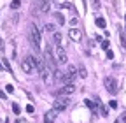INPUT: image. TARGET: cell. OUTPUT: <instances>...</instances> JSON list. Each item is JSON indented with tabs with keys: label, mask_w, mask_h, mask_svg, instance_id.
I'll return each mask as SVG.
<instances>
[{
	"label": "cell",
	"mask_w": 126,
	"mask_h": 123,
	"mask_svg": "<svg viewBox=\"0 0 126 123\" xmlns=\"http://www.w3.org/2000/svg\"><path fill=\"white\" fill-rule=\"evenodd\" d=\"M30 44H32L35 53L40 51V32L35 23H30Z\"/></svg>",
	"instance_id": "6da1fadb"
},
{
	"label": "cell",
	"mask_w": 126,
	"mask_h": 123,
	"mask_svg": "<svg viewBox=\"0 0 126 123\" xmlns=\"http://www.w3.org/2000/svg\"><path fill=\"white\" fill-rule=\"evenodd\" d=\"M21 67H23V72H26V74H33L35 72V62H33V56H26V58L21 62Z\"/></svg>",
	"instance_id": "7a4b0ae2"
},
{
	"label": "cell",
	"mask_w": 126,
	"mask_h": 123,
	"mask_svg": "<svg viewBox=\"0 0 126 123\" xmlns=\"http://www.w3.org/2000/svg\"><path fill=\"white\" fill-rule=\"evenodd\" d=\"M46 63H47V67L51 70H56V58H54V55H53V49H51V46H46Z\"/></svg>",
	"instance_id": "3957f363"
},
{
	"label": "cell",
	"mask_w": 126,
	"mask_h": 123,
	"mask_svg": "<svg viewBox=\"0 0 126 123\" xmlns=\"http://www.w3.org/2000/svg\"><path fill=\"white\" fill-rule=\"evenodd\" d=\"M54 58H56L58 63H67V60H68L67 51H65V48L61 44H56V55H54Z\"/></svg>",
	"instance_id": "277c9868"
},
{
	"label": "cell",
	"mask_w": 126,
	"mask_h": 123,
	"mask_svg": "<svg viewBox=\"0 0 126 123\" xmlns=\"http://www.w3.org/2000/svg\"><path fill=\"white\" fill-rule=\"evenodd\" d=\"M54 111H58V113H61V111H65L67 107H68V98L67 97H60L58 95V98L54 100Z\"/></svg>",
	"instance_id": "5b68a950"
},
{
	"label": "cell",
	"mask_w": 126,
	"mask_h": 123,
	"mask_svg": "<svg viewBox=\"0 0 126 123\" xmlns=\"http://www.w3.org/2000/svg\"><path fill=\"white\" fill-rule=\"evenodd\" d=\"M105 88H107L109 93H112V95H116L117 90H119L117 88V81L114 77H105Z\"/></svg>",
	"instance_id": "8992f818"
},
{
	"label": "cell",
	"mask_w": 126,
	"mask_h": 123,
	"mask_svg": "<svg viewBox=\"0 0 126 123\" xmlns=\"http://www.w3.org/2000/svg\"><path fill=\"white\" fill-rule=\"evenodd\" d=\"M68 37H70V41H74V42H79L81 39H82V32H81L77 26H70V30H68Z\"/></svg>",
	"instance_id": "52a82bcc"
},
{
	"label": "cell",
	"mask_w": 126,
	"mask_h": 123,
	"mask_svg": "<svg viewBox=\"0 0 126 123\" xmlns=\"http://www.w3.org/2000/svg\"><path fill=\"white\" fill-rule=\"evenodd\" d=\"M74 91H75V86H74V83H70V84L61 86V88L58 90V95H60V97H65V95H72Z\"/></svg>",
	"instance_id": "ba28073f"
},
{
	"label": "cell",
	"mask_w": 126,
	"mask_h": 123,
	"mask_svg": "<svg viewBox=\"0 0 126 123\" xmlns=\"http://www.w3.org/2000/svg\"><path fill=\"white\" fill-rule=\"evenodd\" d=\"M56 116H58V111H54V109L47 111L46 114H44V123H54Z\"/></svg>",
	"instance_id": "9c48e42d"
},
{
	"label": "cell",
	"mask_w": 126,
	"mask_h": 123,
	"mask_svg": "<svg viewBox=\"0 0 126 123\" xmlns=\"http://www.w3.org/2000/svg\"><path fill=\"white\" fill-rule=\"evenodd\" d=\"M95 23H96V26H100V28H105V26H107L105 19H103L102 16H98V18H96V19H95Z\"/></svg>",
	"instance_id": "30bf717a"
},
{
	"label": "cell",
	"mask_w": 126,
	"mask_h": 123,
	"mask_svg": "<svg viewBox=\"0 0 126 123\" xmlns=\"http://www.w3.org/2000/svg\"><path fill=\"white\" fill-rule=\"evenodd\" d=\"M54 18H56V21H58V25H63V23H65V18H63V14H61V12H56V14H54Z\"/></svg>",
	"instance_id": "8fae6325"
},
{
	"label": "cell",
	"mask_w": 126,
	"mask_h": 123,
	"mask_svg": "<svg viewBox=\"0 0 126 123\" xmlns=\"http://www.w3.org/2000/svg\"><path fill=\"white\" fill-rule=\"evenodd\" d=\"M44 30H47V32H51V33H54V32H56V26H54V25H51V23H46V25H44Z\"/></svg>",
	"instance_id": "7c38bea8"
},
{
	"label": "cell",
	"mask_w": 126,
	"mask_h": 123,
	"mask_svg": "<svg viewBox=\"0 0 126 123\" xmlns=\"http://www.w3.org/2000/svg\"><path fill=\"white\" fill-rule=\"evenodd\" d=\"M2 65L5 67V70H7V72H12V69H11V63L7 62V58H2Z\"/></svg>",
	"instance_id": "4fadbf2b"
},
{
	"label": "cell",
	"mask_w": 126,
	"mask_h": 123,
	"mask_svg": "<svg viewBox=\"0 0 126 123\" xmlns=\"http://www.w3.org/2000/svg\"><path fill=\"white\" fill-rule=\"evenodd\" d=\"M53 37H54V41H56V44H61V33H60V32H54Z\"/></svg>",
	"instance_id": "5bb4252c"
},
{
	"label": "cell",
	"mask_w": 126,
	"mask_h": 123,
	"mask_svg": "<svg viewBox=\"0 0 126 123\" xmlns=\"http://www.w3.org/2000/svg\"><path fill=\"white\" fill-rule=\"evenodd\" d=\"M114 123H126V113H123V114H119V118H117Z\"/></svg>",
	"instance_id": "9a60e30c"
},
{
	"label": "cell",
	"mask_w": 126,
	"mask_h": 123,
	"mask_svg": "<svg viewBox=\"0 0 126 123\" xmlns=\"http://www.w3.org/2000/svg\"><path fill=\"white\" fill-rule=\"evenodd\" d=\"M91 7L95 11H98L100 9V0H91Z\"/></svg>",
	"instance_id": "2e32d148"
},
{
	"label": "cell",
	"mask_w": 126,
	"mask_h": 123,
	"mask_svg": "<svg viewBox=\"0 0 126 123\" xmlns=\"http://www.w3.org/2000/svg\"><path fill=\"white\" fill-rule=\"evenodd\" d=\"M84 104H86V106H88V107H89V109H91V111H95V109H96V106H95V104H93V102H91V100H88V98H86V100H84Z\"/></svg>",
	"instance_id": "e0dca14e"
},
{
	"label": "cell",
	"mask_w": 126,
	"mask_h": 123,
	"mask_svg": "<svg viewBox=\"0 0 126 123\" xmlns=\"http://www.w3.org/2000/svg\"><path fill=\"white\" fill-rule=\"evenodd\" d=\"M100 113H102V116H107V114H109V109H107L105 106H102V104H100Z\"/></svg>",
	"instance_id": "ac0fdd59"
},
{
	"label": "cell",
	"mask_w": 126,
	"mask_h": 123,
	"mask_svg": "<svg viewBox=\"0 0 126 123\" xmlns=\"http://www.w3.org/2000/svg\"><path fill=\"white\" fill-rule=\"evenodd\" d=\"M19 5H21V0H12V2H11V7H12V9H18Z\"/></svg>",
	"instance_id": "d6986e66"
},
{
	"label": "cell",
	"mask_w": 126,
	"mask_h": 123,
	"mask_svg": "<svg viewBox=\"0 0 126 123\" xmlns=\"http://www.w3.org/2000/svg\"><path fill=\"white\" fill-rule=\"evenodd\" d=\"M12 111H14V114H19V113H21V107L14 102V104H12Z\"/></svg>",
	"instance_id": "ffe728a7"
},
{
	"label": "cell",
	"mask_w": 126,
	"mask_h": 123,
	"mask_svg": "<svg viewBox=\"0 0 126 123\" xmlns=\"http://www.w3.org/2000/svg\"><path fill=\"white\" fill-rule=\"evenodd\" d=\"M109 46H110V42H109V41H102V44H100V48H102V49H105V51L109 49Z\"/></svg>",
	"instance_id": "44dd1931"
},
{
	"label": "cell",
	"mask_w": 126,
	"mask_h": 123,
	"mask_svg": "<svg viewBox=\"0 0 126 123\" xmlns=\"http://www.w3.org/2000/svg\"><path fill=\"white\" fill-rule=\"evenodd\" d=\"M79 76H81V77H86V76H88V70H86L84 67H79Z\"/></svg>",
	"instance_id": "7402d4cb"
},
{
	"label": "cell",
	"mask_w": 126,
	"mask_h": 123,
	"mask_svg": "<svg viewBox=\"0 0 126 123\" xmlns=\"http://www.w3.org/2000/svg\"><path fill=\"white\" fill-rule=\"evenodd\" d=\"M119 37H121V42H123V48L126 49V37H124V33H123V32L119 33Z\"/></svg>",
	"instance_id": "603a6c76"
},
{
	"label": "cell",
	"mask_w": 126,
	"mask_h": 123,
	"mask_svg": "<svg viewBox=\"0 0 126 123\" xmlns=\"http://www.w3.org/2000/svg\"><path fill=\"white\" fill-rule=\"evenodd\" d=\"M33 111H35V107H33L32 104H28V106H26V113H28V114H32Z\"/></svg>",
	"instance_id": "cb8c5ba5"
},
{
	"label": "cell",
	"mask_w": 126,
	"mask_h": 123,
	"mask_svg": "<svg viewBox=\"0 0 126 123\" xmlns=\"http://www.w3.org/2000/svg\"><path fill=\"white\" fill-rule=\"evenodd\" d=\"M5 91H7V93H12V91H14V86H12V84H5Z\"/></svg>",
	"instance_id": "d4e9b609"
},
{
	"label": "cell",
	"mask_w": 126,
	"mask_h": 123,
	"mask_svg": "<svg viewBox=\"0 0 126 123\" xmlns=\"http://www.w3.org/2000/svg\"><path fill=\"white\" fill-rule=\"evenodd\" d=\"M107 58H109V60H112V58H114V51H110V49H107Z\"/></svg>",
	"instance_id": "484cf974"
},
{
	"label": "cell",
	"mask_w": 126,
	"mask_h": 123,
	"mask_svg": "<svg viewBox=\"0 0 126 123\" xmlns=\"http://www.w3.org/2000/svg\"><path fill=\"white\" fill-rule=\"evenodd\" d=\"M109 106L112 107V109H116V107H117V102H116V100H110V102H109Z\"/></svg>",
	"instance_id": "4316f807"
},
{
	"label": "cell",
	"mask_w": 126,
	"mask_h": 123,
	"mask_svg": "<svg viewBox=\"0 0 126 123\" xmlns=\"http://www.w3.org/2000/svg\"><path fill=\"white\" fill-rule=\"evenodd\" d=\"M70 25H74V26H75V25H77V18H72V21H70Z\"/></svg>",
	"instance_id": "83f0119b"
},
{
	"label": "cell",
	"mask_w": 126,
	"mask_h": 123,
	"mask_svg": "<svg viewBox=\"0 0 126 123\" xmlns=\"http://www.w3.org/2000/svg\"><path fill=\"white\" fill-rule=\"evenodd\" d=\"M0 98H2V100H4V98H5V93H4V91H2V90H0Z\"/></svg>",
	"instance_id": "f1b7e54d"
},
{
	"label": "cell",
	"mask_w": 126,
	"mask_h": 123,
	"mask_svg": "<svg viewBox=\"0 0 126 123\" xmlns=\"http://www.w3.org/2000/svg\"><path fill=\"white\" fill-rule=\"evenodd\" d=\"M0 51H4V42H2V39H0Z\"/></svg>",
	"instance_id": "f546056e"
},
{
	"label": "cell",
	"mask_w": 126,
	"mask_h": 123,
	"mask_svg": "<svg viewBox=\"0 0 126 123\" xmlns=\"http://www.w3.org/2000/svg\"><path fill=\"white\" fill-rule=\"evenodd\" d=\"M82 2H84V5H86V0H82Z\"/></svg>",
	"instance_id": "4dcf8cb0"
},
{
	"label": "cell",
	"mask_w": 126,
	"mask_h": 123,
	"mask_svg": "<svg viewBox=\"0 0 126 123\" xmlns=\"http://www.w3.org/2000/svg\"><path fill=\"white\" fill-rule=\"evenodd\" d=\"M0 69H2V65H0Z\"/></svg>",
	"instance_id": "1f68e13d"
},
{
	"label": "cell",
	"mask_w": 126,
	"mask_h": 123,
	"mask_svg": "<svg viewBox=\"0 0 126 123\" xmlns=\"http://www.w3.org/2000/svg\"><path fill=\"white\" fill-rule=\"evenodd\" d=\"M124 28H126V25H124Z\"/></svg>",
	"instance_id": "d6a6232c"
}]
</instances>
